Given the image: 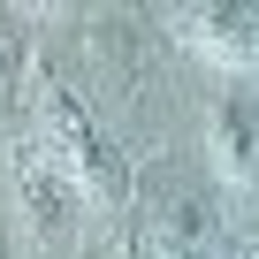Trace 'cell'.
I'll list each match as a JSON object with an SVG mask.
<instances>
[{"label":"cell","instance_id":"obj_3","mask_svg":"<svg viewBox=\"0 0 259 259\" xmlns=\"http://www.w3.org/2000/svg\"><path fill=\"white\" fill-rule=\"evenodd\" d=\"M153 236H160V251H168V259H206V251H213V236H221L213 198H206V191L168 183V198L153 206Z\"/></svg>","mask_w":259,"mask_h":259},{"label":"cell","instance_id":"obj_1","mask_svg":"<svg viewBox=\"0 0 259 259\" xmlns=\"http://www.w3.org/2000/svg\"><path fill=\"white\" fill-rule=\"evenodd\" d=\"M46 160L61 168V176H76L92 198H122V160H114V145L92 130V114L54 84L46 92Z\"/></svg>","mask_w":259,"mask_h":259},{"label":"cell","instance_id":"obj_4","mask_svg":"<svg viewBox=\"0 0 259 259\" xmlns=\"http://www.w3.org/2000/svg\"><path fill=\"white\" fill-rule=\"evenodd\" d=\"M183 31L213 54V61H259V8H191Z\"/></svg>","mask_w":259,"mask_h":259},{"label":"cell","instance_id":"obj_2","mask_svg":"<svg viewBox=\"0 0 259 259\" xmlns=\"http://www.w3.org/2000/svg\"><path fill=\"white\" fill-rule=\"evenodd\" d=\"M206 153L221 183H259V92H221L206 114Z\"/></svg>","mask_w":259,"mask_h":259},{"label":"cell","instance_id":"obj_6","mask_svg":"<svg viewBox=\"0 0 259 259\" xmlns=\"http://www.w3.org/2000/svg\"><path fill=\"white\" fill-rule=\"evenodd\" d=\"M8 61H16V54H8V16H0V76H8Z\"/></svg>","mask_w":259,"mask_h":259},{"label":"cell","instance_id":"obj_5","mask_svg":"<svg viewBox=\"0 0 259 259\" xmlns=\"http://www.w3.org/2000/svg\"><path fill=\"white\" fill-rule=\"evenodd\" d=\"M54 176H61L54 160L23 176V206H31V221H61V183H54Z\"/></svg>","mask_w":259,"mask_h":259},{"label":"cell","instance_id":"obj_7","mask_svg":"<svg viewBox=\"0 0 259 259\" xmlns=\"http://www.w3.org/2000/svg\"><path fill=\"white\" fill-rule=\"evenodd\" d=\"M0 259H8V236H0Z\"/></svg>","mask_w":259,"mask_h":259}]
</instances>
